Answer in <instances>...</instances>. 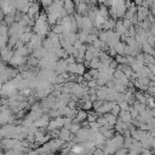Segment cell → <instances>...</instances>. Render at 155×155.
Instances as JSON below:
<instances>
[{"label": "cell", "instance_id": "1", "mask_svg": "<svg viewBox=\"0 0 155 155\" xmlns=\"http://www.w3.org/2000/svg\"><path fill=\"white\" fill-rule=\"evenodd\" d=\"M50 31V24L47 22V15L46 12H41L38 18L35 19V23H34V34L44 38V36H47Z\"/></svg>", "mask_w": 155, "mask_h": 155}, {"label": "cell", "instance_id": "13", "mask_svg": "<svg viewBox=\"0 0 155 155\" xmlns=\"http://www.w3.org/2000/svg\"><path fill=\"white\" fill-rule=\"evenodd\" d=\"M1 88H2V84H0V93H1Z\"/></svg>", "mask_w": 155, "mask_h": 155}, {"label": "cell", "instance_id": "11", "mask_svg": "<svg viewBox=\"0 0 155 155\" xmlns=\"http://www.w3.org/2000/svg\"><path fill=\"white\" fill-rule=\"evenodd\" d=\"M91 109H93V103H92L91 101H87V102H84V103H82V110L88 111V110H91Z\"/></svg>", "mask_w": 155, "mask_h": 155}, {"label": "cell", "instance_id": "14", "mask_svg": "<svg viewBox=\"0 0 155 155\" xmlns=\"http://www.w3.org/2000/svg\"><path fill=\"white\" fill-rule=\"evenodd\" d=\"M47 155H54V153H50V154H47Z\"/></svg>", "mask_w": 155, "mask_h": 155}, {"label": "cell", "instance_id": "8", "mask_svg": "<svg viewBox=\"0 0 155 155\" xmlns=\"http://www.w3.org/2000/svg\"><path fill=\"white\" fill-rule=\"evenodd\" d=\"M115 24H116V21L109 18V19H107V21L104 22L102 29H103V30H113V29H115Z\"/></svg>", "mask_w": 155, "mask_h": 155}, {"label": "cell", "instance_id": "12", "mask_svg": "<svg viewBox=\"0 0 155 155\" xmlns=\"http://www.w3.org/2000/svg\"><path fill=\"white\" fill-rule=\"evenodd\" d=\"M119 107H120L121 111H127V110H130V104H128L127 102H121V103H119Z\"/></svg>", "mask_w": 155, "mask_h": 155}, {"label": "cell", "instance_id": "5", "mask_svg": "<svg viewBox=\"0 0 155 155\" xmlns=\"http://www.w3.org/2000/svg\"><path fill=\"white\" fill-rule=\"evenodd\" d=\"M64 10L67 12L68 16H73L74 12H76V6H75V2L73 1H64Z\"/></svg>", "mask_w": 155, "mask_h": 155}, {"label": "cell", "instance_id": "4", "mask_svg": "<svg viewBox=\"0 0 155 155\" xmlns=\"http://www.w3.org/2000/svg\"><path fill=\"white\" fill-rule=\"evenodd\" d=\"M25 62H27V58H25L24 56H21V54H18V53L15 52L12 59L10 61V64L13 65V67H17V68H18V67H22Z\"/></svg>", "mask_w": 155, "mask_h": 155}, {"label": "cell", "instance_id": "15", "mask_svg": "<svg viewBox=\"0 0 155 155\" xmlns=\"http://www.w3.org/2000/svg\"><path fill=\"white\" fill-rule=\"evenodd\" d=\"M0 155H4V153H1V151H0Z\"/></svg>", "mask_w": 155, "mask_h": 155}, {"label": "cell", "instance_id": "7", "mask_svg": "<svg viewBox=\"0 0 155 155\" xmlns=\"http://www.w3.org/2000/svg\"><path fill=\"white\" fill-rule=\"evenodd\" d=\"M119 116H120V120H122L124 122H127V124H131V125H132L133 119H132V116H131L130 110H127V111H121Z\"/></svg>", "mask_w": 155, "mask_h": 155}, {"label": "cell", "instance_id": "2", "mask_svg": "<svg viewBox=\"0 0 155 155\" xmlns=\"http://www.w3.org/2000/svg\"><path fill=\"white\" fill-rule=\"evenodd\" d=\"M17 90H18V88H17L16 84H15L12 80H10V81L2 84V88H1V93H0V94L6 96V97H8V96L12 97V96H15V93H16Z\"/></svg>", "mask_w": 155, "mask_h": 155}, {"label": "cell", "instance_id": "9", "mask_svg": "<svg viewBox=\"0 0 155 155\" xmlns=\"http://www.w3.org/2000/svg\"><path fill=\"white\" fill-rule=\"evenodd\" d=\"M104 117H105V120H107V124L109 125V126H111V127H114L115 126V124H116V121H117V117L116 116H114L113 114H107V115H103Z\"/></svg>", "mask_w": 155, "mask_h": 155}, {"label": "cell", "instance_id": "3", "mask_svg": "<svg viewBox=\"0 0 155 155\" xmlns=\"http://www.w3.org/2000/svg\"><path fill=\"white\" fill-rule=\"evenodd\" d=\"M13 54H15V52H13L12 47H10V46H5V47L1 48V51H0V57H1V59H2L4 62H8V63H10V61H11L12 57H13Z\"/></svg>", "mask_w": 155, "mask_h": 155}, {"label": "cell", "instance_id": "6", "mask_svg": "<svg viewBox=\"0 0 155 155\" xmlns=\"http://www.w3.org/2000/svg\"><path fill=\"white\" fill-rule=\"evenodd\" d=\"M48 122H50V120H48V115H42L38 121L34 122V125L40 130V128H42V127H47Z\"/></svg>", "mask_w": 155, "mask_h": 155}, {"label": "cell", "instance_id": "10", "mask_svg": "<svg viewBox=\"0 0 155 155\" xmlns=\"http://www.w3.org/2000/svg\"><path fill=\"white\" fill-rule=\"evenodd\" d=\"M120 113H121V109H120L119 104L114 102V104H113V108H111V111H110V114H113L114 116H119V115H120Z\"/></svg>", "mask_w": 155, "mask_h": 155}]
</instances>
